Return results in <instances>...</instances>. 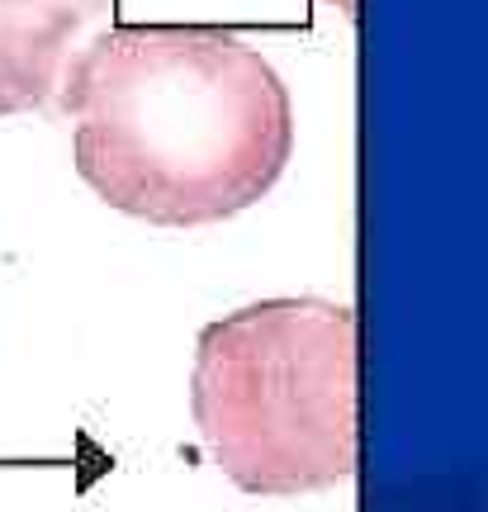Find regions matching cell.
Returning a JSON list of instances; mask_svg holds the SVG:
<instances>
[{"label":"cell","instance_id":"6da1fadb","mask_svg":"<svg viewBox=\"0 0 488 512\" xmlns=\"http://www.w3.org/2000/svg\"><path fill=\"white\" fill-rule=\"evenodd\" d=\"M76 176L128 219L209 228L261 204L294 157L271 62L218 24H114L57 81Z\"/></svg>","mask_w":488,"mask_h":512},{"label":"cell","instance_id":"7a4b0ae2","mask_svg":"<svg viewBox=\"0 0 488 512\" xmlns=\"http://www.w3.org/2000/svg\"><path fill=\"white\" fill-rule=\"evenodd\" d=\"M190 413L242 494L299 498L346 484L361 460L356 313L337 299H261L195 342Z\"/></svg>","mask_w":488,"mask_h":512},{"label":"cell","instance_id":"3957f363","mask_svg":"<svg viewBox=\"0 0 488 512\" xmlns=\"http://www.w3.org/2000/svg\"><path fill=\"white\" fill-rule=\"evenodd\" d=\"M114 0H0V119L43 110Z\"/></svg>","mask_w":488,"mask_h":512},{"label":"cell","instance_id":"277c9868","mask_svg":"<svg viewBox=\"0 0 488 512\" xmlns=\"http://www.w3.org/2000/svg\"><path fill=\"white\" fill-rule=\"evenodd\" d=\"M332 5H337V10H346V15L356 10V0H332Z\"/></svg>","mask_w":488,"mask_h":512}]
</instances>
